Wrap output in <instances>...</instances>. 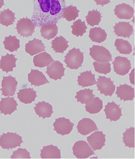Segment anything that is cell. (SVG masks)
I'll return each instance as SVG.
<instances>
[{
  "label": "cell",
  "instance_id": "obj_38",
  "mask_svg": "<svg viewBox=\"0 0 135 159\" xmlns=\"http://www.w3.org/2000/svg\"><path fill=\"white\" fill-rule=\"evenodd\" d=\"M93 64L95 67V71L99 73L106 75L110 72V64L109 62L101 63L96 61L94 62Z\"/></svg>",
  "mask_w": 135,
  "mask_h": 159
},
{
  "label": "cell",
  "instance_id": "obj_21",
  "mask_svg": "<svg viewBox=\"0 0 135 159\" xmlns=\"http://www.w3.org/2000/svg\"><path fill=\"white\" fill-rule=\"evenodd\" d=\"M17 98L21 102L28 104L35 101L37 98V92L31 88L24 89L17 93Z\"/></svg>",
  "mask_w": 135,
  "mask_h": 159
},
{
  "label": "cell",
  "instance_id": "obj_36",
  "mask_svg": "<svg viewBox=\"0 0 135 159\" xmlns=\"http://www.w3.org/2000/svg\"><path fill=\"white\" fill-rule=\"evenodd\" d=\"M101 14L97 10L89 11L87 16H86L87 22L92 26L98 25L101 21Z\"/></svg>",
  "mask_w": 135,
  "mask_h": 159
},
{
  "label": "cell",
  "instance_id": "obj_40",
  "mask_svg": "<svg viewBox=\"0 0 135 159\" xmlns=\"http://www.w3.org/2000/svg\"><path fill=\"white\" fill-rule=\"evenodd\" d=\"M51 9L50 13L53 16L59 13L61 10V6L58 0H50Z\"/></svg>",
  "mask_w": 135,
  "mask_h": 159
},
{
  "label": "cell",
  "instance_id": "obj_2",
  "mask_svg": "<svg viewBox=\"0 0 135 159\" xmlns=\"http://www.w3.org/2000/svg\"><path fill=\"white\" fill-rule=\"evenodd\" d=\"M64 62L67 67L72 70H77L82 66L83 62V53L79 49L74 48L65 57Z\"/></svg>",
  "mask_w": 135,
  "mask_h": 159
},
{
  "label": "cell",
  "instance_id": "obj_39",
  "mask_svg": "<svg viewBox=\"0 0 135 159\" xmlns=\"http://www.w3.org/2000/svg\"><path fill=\"white\" fill-rule=\"evenodd\" d=\"M12 159L25 158L30 159V152L25 148H20L13 152L11 156Z\"/></svg>",
  "mask_w": 135,
  "mask_h": 159
},
{
  "label": "cell",
  "instance_id": "obj_42",
  "mask_svg": "<svg viewBox=\"0 0 135 159\" xmlns=\"http://www.w3.org/2000/svg\"><path fill=\"white\" fill-rule=\"evenodd\" d=\"M96 2L97 5H101L102 6L108 4L110 2L111 0H94Z\"/></svg>",
  "mask_w": 135,
  "mask_h": 159
},
{
  "label": "cell",
  "instance_id": "obj_20",
  "mask_svg": "<svg viewBox=\"0 0 135 159\" xmlns=\"http://www.w3.org/2000/svg\"><path fill=\"white\" fill-rule=\"evenodd\" d=\"M17 60L15 55L7 53L6 56L1 57L0 60V69L6 73L12 72L14 68L16 67V62Z\"/></svg>",
  "mask_w": 135,
  "mask_h": 159
},
{
  "label": "cell",
  "instance_id": "obj_1",
  "mask_svg": "<svg viewBox=\"0 0 135 159\" xmlns=\"http://www.w3.org/2000/svg\"><path fill=\"white\" fill-rule=\"evenodd\" d=\"M22 137L16 133H3L0 137V146L5 149H12L18 146H21L23 143Z\"/></svg>",
  "mask_w": 135,
  "mask_h": 159
},
{
  "label": "cell",
  "instance_id": "obj_30",
  "mask_svg": "<svg viewBox=\"0 0 135 159\" xmlns=\"http://www.w3.org/2000/svg\"><path fill=\"white\" fill-rule=\"evenodd\" d=\"M86 110L91 114L98 113L103 108V101L98 97L93 98L90 102L86 104Z\"/></svg>",
  "mask_w": 135,
  "mask_h": 159
},
{
  "label": "cell",
  "instance_id": "obj_23",
  "mask_svg": "<svg viewBox=\"0 0 135 159\" xmlns=\"http://www.w3.org/2000/svg\"><path fill=\"white\" fill-rule=\"evenodd\" d=\"M40 157L42 159H60L61 151L57 146L53 145L44 146L41 150Z\"/></svg>",
  "mask_w": 135,
  "mask_h": 159
},
{
  "label": "cell",
  "instance_id": "obj_22",
  "mask_svg": "<svg viewBox=\"0 0 135 159\" xmlns=\"http://www.w3.org/2000/svg\"><path fill=\"white\" fill-rule=\"evenodd\" d=\"M45 50V47L42 41L35 38L25 45V52L32 56Z\"/></svg>",
  "mask_w": 135,
  "mask_h": 159
},
{
  "label": "cell",
  "instance_id": "obj_19",
  "mask_svg": "<svg viewBox=\"0 0 135 159\" xmlns=\"http://www.w3.org/2000/svg\"><path fill=\"white\" fill-rule=\"evenodd\" d=\"M114 33L117 36L129 38L133 34V26L129 22H120L114 27Z\"/></svg>",
  "mask_w": 135,
  "mask_h": 159
},
{
  "label": "cell",
  "instance_id": "obj_44",
  "mask_svg": "<svg viewBox=\"0 0 135 159\" xmlns=\"http://www.w3.org/2000/svg\"><path fill=\"white\" fill-rule=\"evenodd\" d=\"M4 5V0H0V8Z\"/></svg>",
  "mask_w": 135,
  "mask_h": 159
},
{
  "label": "cell",
  "instance_id": "obj_31",
  "mask_svg": "<svg viewBox=\"0 0 135 159\" xmlns=\"http://www.w3.org/2000/svg\"><path fill=\"white\" fill-rule=\"evenodd\" d=\"M15 19V13L9 9L1 11L0 13V23L3 26L8 27L13 25Z\"/></svg>",
  "mask_w": 135,
  "mask_h": 159
},
{
  "label": "cell",
  "instance_id": "obj_18",
  "mask_svg": "<svg viewBox=\"0 0 135 159\" xmlns=\"http://www.w3.org/2000/svg\"><path fill=\"white\" fill-rule=\"evenodd\" d=\"M28 81L32 85L37 86L49 83L43 72L37 70L31 69V72L28 74Z\"/></svg>",
  "mask_w": 135,
  "mask_h": 159
},
{
  "label": "cell",
  "instance_id": "obj_41",
  "mask_svg": "<svg viewBox=\"0 0 135 159\" xmlns=\"http://www.w3.org/2000/svg\"><path fill=\"white\" fill-rule=\"evenodd\" d=\"M41 10L44 13H48L51 9L50 0H38Z\"/></svg>",
  "mask_w": 135,
  "mask_h": 159
},
{
  "label": "cell",
  "instance_id": "obj_14",
  "mask_svg": "<svg viewBox=\"0 0 135 159\" xmlns=\"http://www.w3.org/2000/svg\"><path fill=\"white\" fill-rule=\"evenodd\" d=\"M18 105L17 102L14 98L8 97L1 98L0 101V111L1 114H3L5 115H11L17 110Z\"/></svg>",
  "mask_w": 135,
  "mask_h": 159
},
{
  "label": "cell",
  "instance_id": "obj_25",
  "mask_svg": "<svg viewBox=\"0 0 135 159\" xmlns=\"http://www.w3.org/2000/svg\"><path fill=\"white\" fill-rule=\"evenodd\" d=\"M40 32L43 38L49 40L56 35L58 33V27L54 23L44 25L42 26Z\"/></svg>",
  "mask_w": 135,
  "mask_h": 159
},
{
  "label": "cell",
  "instance_id": "obj_13",
  "mask_svg": "<svg viewBox=\"0 0 135 159\" xmlns=\"http://www.w3.org/2000/svg\"><path fill=\"white\" fill-rule=\"evenodd\" d=\"M78 133L83 135H86L99 129L95 122L89 118H84L79 122L77 126Z\"/></svg>",
  "mask_w": 135,
  "mask_h": 159
},
{
  "label": "cell",
  "instance_id": "obj_3",
  "mask_svg": "<svg viewBox=\"0 0 135 159\" xmlns=\"http://www.w3.org/2000/svg\"><path fill=\"white\" fill-rule=\"evenodd\" d=\"M74 156L78 159H86L95 155L92 149L84 141L76 142L72 147Z\"/></svg>",
  "mask_w": 135,
  "mask_h": 159
},
{
  "label": "cell",
  "instance_id": "obj_11",
  "mask_svg": "<svg viewBox=\"0 0 135 159\" xmlns=\"http://www.w3.org/2000/svg\"><path fill=\"white\" fill-rule=\"evenodd\" d=\"M87 141L94 151L101 149L105 145L106 134L102 131L94 132L87 137Z\"/></svg>",
  "mask_w": 135,
  "mask_h": 159
},
{
  "label": "cell",
  "instance_id": "obj_4",
  "mask_svg": "<svg viewBox=\"0 0 135 159\" xmlns=\"http://www.w3.org/2000/svg\"><path fill=\"white\" fill-rule=\"evenodd\" d=\"M90 54L94 60L99 62H108L112 61L110 52L103 46L93 45L90 49Z\"/></svg>",
  "mask_w": 135,
  "mask_h": 159
},
{
  "label": "cell",
  "instance_id": "obj_24",
  "mask_svg": "<svg viewBox=\"0 0 135 159\" xmlns=\"http://www.w3.org/2000/svg\"><path fill=\"white\" fill-rule=\"evenodd\" d=\"M77 81L78 85L83 87L92 86L97 84L95 75L92 74L91 71H86L80 73V75L78 77Z\"/></svg>",
  "mask_w": 135,
  "mask_h": 159
},
{
  "label": "cell",
  "instance_id": "obj_26",
  "mask_svg": "<svg viewBox=\"0 0 135 159\" xmlns=\"http://www.w3.org/2000/svg\"><path fill=\"white\" fill-rule=\"evenodd\" d=\"M33 61L35 66L44 67L49 66L53 61V59L50 55L44 52L35 56Z\"/></svg>",
  "mask_w": 135,
  "mask_h": 159
},
{
  "label": "cell",
  "instance_id": "obj_15",
  "mask_svg": "<svg viewBox=\"0 0 135 159\" xmlns=\"http://www.w3.org/2000/svg\"><path fill=\"white\" fill-rule=\"evenodd\" d=\"M116 94L120 100H123L124 102L132 101L135 97L134 88L126 84L120 85L117 87Z\"/></svg>",
  "mask_w": 135,
  "mask_h": 159
},
{
  "label": "cell",
  "instance_id": "obj_27",
  "mask_svg": "<svg viewBox=\"0 0 135 159\" xmlns=\"http://www.w3.org/2000/svg\"><path fill=\"white\" fill-rule=\"evenodd\" d=\"M107 36L105 30L100 27L92 28L90 30L89 37L93 42L101 43L106 40Z\"/></svg>",
  "mask_w": 135,
  "mask_h": 159
},
{
  "label": "cell",
  "instance_id": "obj_34",
  "mask_svg": "<svg viewBox=\"0 0 135 159\" xmlns=\"http://www.w3.org/2000/svg\"><path fill=\"white\" fill-rule=\"evenodd\" d=\"M115 45L117 50L120 53L129 54L132 51V46L127 40L122 39H118L115 40Z\"/></svg>",
  "mask_w": 135,
  "mask_h": 159
},
{
  "label": "cell",
  "instance_id": "obj_43",
  "mask_svg": "<svg viewBox=\"0 0 135 159\" xmlns=\"http://www.w3.org/2000/svg\"><path fill=\"white\" fill-rule=\"evenodd\" d=\"M134 71L135 69H133V70H132V72L130 74V80L131 83L133 84V85H135L134 84Z\"/></svg>",
  "mask_w": 135,
  "mask_h": 159
},
{
  "label": "cell",
  "instance_id": "obj_32",
  "mask_svg": "<svg viewBox=\"0 0 135 159\" xmlns=\"http://www.w3.org/2000/svg\"><path fill=\"white\" fill-rule=\"evenodd\" d=\"M3 43L5 49L11 52L17 51L20 48V40L15 36L6 37Z\"/></svg>",
  "mask_w": 135,
  "mask_h": 159
},
{
  "label": "cell",
  "instance_id": "obj_16",
  "mask_svg": "<svg viewBox=\"0 0 135 159\" xmlns=\"http://www.w3.org/2000/svg\"><path fill=\"white\" fill-rule=\"evenodd\" d=\"M114 12L118 18L130 20L134 15V10L129 5L122 3L115 6Z\"/></svg>",
  "mask_w": 135,
  "mask_h": 159
},
{
  "label": "cell",
  "instance_id": "obj_9",
  "mask_svg": "<svg viewBox=\"0 0 135 159\" xmlns=\"http://www.w3.org/2000/svg\"><path fill=\"white\" fill-rule=\"evenodd\" d=\"M113 64L115 72L119 75H125L132 68L130 61L126 57H115Z\"/></svg>",
  "mask_w": 135,
  "mask_h": 159
},
{
  "label": "cell",
  "instance_id": "obj_17",
  "mask_svg": "<svg viewBox=\"0 0 135 159\" xmlns=\"http://www.w3.org/2000/svg\"><path fill=\"white\" fill-rule=\"evenodd\" d=\"M34 108L37 115L43 119L51 117L53 113V107L45 101L38 102Z\"/></svg>",
  "mask_w": 135,
  "mask_h": 159
},
{
  "label": "cell",
  "instance_id": "obj_12",
  "mask_svg": "<svg viewBox=\"0 0 135 159\" xmlns=\"http://www.w3.org/2000/svg\"><path fill=\"white\" fill-rule=\"evenodd\" d=\"M104 111L106 119L110 120V121H116L123 116L120 105H117L114 101L108 102L106 105Z\"/></svg>",
  "mask_w": 135,
  "mask_h": 159
},
{
  "label": "cell",
  "instance_id": "obj_10",
  "mask_svg": "<svg viewBox=\"0 0 135 159\" xmlns=\"http://www.w3.org/2000/svg\"><path fill=\"white\" fill-rule=\"evenodd\" d=\"M65 69L59 61H53L47 69L46 73L50 78L54 80H61L65 76Z\"/></svg>",
  "mask_w": 135,
  "mask_h": 159
},
{
  "label": "cell",
  "instance_id": "obj_29",
  "mask_svg": "<svg viewBox=\"0 0 135 159\" xmlns=\"http://www.w3.org/2000/svg\"><path fill=\"white\" fill-rule=\"evenodd\" d=\"M68 43V42L63 37L61 36L52 41V48L56 53H63L69 47Z\"/></svg>",
  "mask_w": 135,
  "mask_h": 159
},
{
  "label": "cell",
  "instance_id": "obj_7",
  "mask_svg": "<svg viewBox=\"0 0 135 159\" xmlns=\"http://www.w3.org/2000/svg\"><path fill=\"white\" fill-rule=\"evenodd\" d=\"M74 125V123L69 119L65 118H59L56 119L53 123L54 130L58 134L62 136L67 135L72 132Z\"/></svg>",
  "mask_w": 135,
  "mask_h": 159
},
{
  "label": "cell",
  "instance_id": "obj_5",
  "mask_svg": "<svg viewBox=\"0 0 135 159\" xmlns=\"http://www.w3.org/2000/svg\"><path fill=\"white\" fill-rule=\"evenodd\" d=\"M98 90L101 93L104 94L105 96H112L115 89L114 81L110 78L99 76L97 82Z\"/></svg>",
  "mask_w": 135,
  "mask_h": 159
},
{
  "label": "cell",
  "instance_id": "obj_28",
  "mask_svg": "<svg viewBox=\"0 0 135 159\" xmlns=\"http://www.w3.org/2000/svg\"><path fill=\"white\" fill-rule=\"evenodd\" d=\"M93 90L90 89H85L81 90L76 92L75 98L77 99L78 102L81 104H87L90 102L95 97V95L93 93Z\"/></svg>",
  "mask_w": 135,
  "mask_h": 159
},
{
  "label": "cell",
  "instance_id": "obj_35",
  "mask_svg": "<svg viewBox=\"0 0 135 159\" xmlns=\"http://www.w3.org/2000/svg\"><path fill=\"white\" fill-rule=\"evenodd\" d=\"M72 29V33L76 36H82L86 33L87 27L84 21L79 20L75 21L71 26Z\"/></svg>",
  "mask_w": 135,
  "mask_h": 159
},
{
  "label": "cell",
  "instance_id": "obj_33",
  "mask_svg": "<svg viewBox=\"0 0 135 159\" xmlns=\"http://www.w3.org/2000/svg\"><path fill=\"white\" fill-rule=\"evenodd\" d=\"M123 141L125 146L129 148H135V128L131 127L126 129V131L123 133Z\"/></svg>",
  "mask_w": 135,
  "mask_h": 159
},
{
  "label": "cell",
  "instance_id": "obj_37",
  "mask_svg": "<svg viewBox=\"0 0 135 159\" xmlns=\"http://www.w3.org/2000/svg\"><path fill=\"white\" fill-rule=\"evenodd\" d=\"M79 12L76 6H69L65 9L62 16L68 21H73L78 17Z\"/></svg>",
  "mask_w": 135,
  "mask_h": 159
},
{
  "label": "cell",
  "instance_id": "obj_8",
  "mask_svg": "<svg viewBox=\"0 0 135 159\" xmlns=\"http://www.w3.org/2000/svg\"><path fill=\"white\" fill-rule=\"evenodd\" d=\"M18 82L15 77L9 76L3 77L2 81V88L0 90L2 91V95L4 96H13L15 95Z\"/></svg>",
  "mask_w": 135,
  "mask_h": 159
},
{
  "label": "cell",
  "instance_id": "obj_6",
  "mask_svg": "<svg viewBox=\"0 0 135 159\" xmlns=\"http://www.w3.org/2000/svg\"><path fill=\"white\" fill-rule=\"evenodd\" d=\"M35 25L28 18L21 19L16 24V29L19 35L23 37L31 36L35 32Z\"/></svg>",
  "mask_w": 135,
  "mask_h": 159
}]
</instances>
